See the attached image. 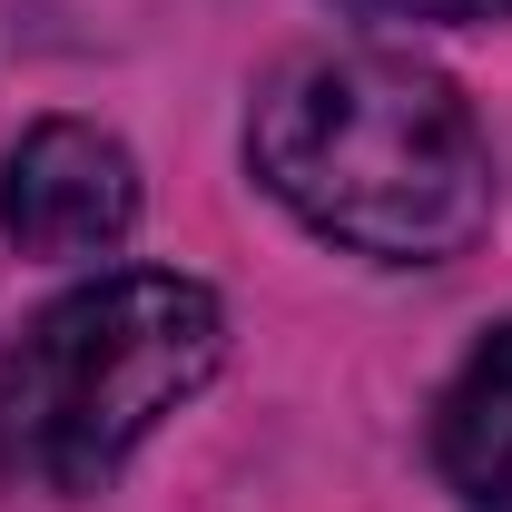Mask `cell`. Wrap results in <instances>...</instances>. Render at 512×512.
Listing matches in <instances>:
<instances>
[{"mask_svg":"<svg viewBox=\"0 0 512 512\" xmlns=\"http://www.w3.org/2000/svg\"><path fill=\"white\" fill-rule=\"evenodd\" d=\"M434 473L473 512H512V325H493L434 404Z\"/></svg>","mask_w":512,"mask_h":512,"instance_id":"4","label":"cell"},{"mask_svg":"<svg viewBox=\"0 0 512 512\" xmlns=\"http://www.w3.org/2000/svg\"><path fill=\"white\" fill-rule=\"evenodd\" d=\"M0 227L40 266H79V256L128 247V227H138V158L89 119H40L0 158Z\"/></svg>","mask_w":512,"mask_h":512,"instance_id":"3","label":"cell"},{"mask_svg":"<svg viewBox=\"0 0 512 512\" xmlns=\"http://www.w3.org/2000/svg\"><path fill=\"white\" fill-rule=\"evenodd\" d=\"M247 168L296 227L375 266H444L493 227V148L414 50H306L247 109Z\"/></svg>","mask_w":512,"mask_h":512,"instance_id":"1","label":"cell"},{"mask_svg":"<svg viewBox=\"0 0 512 512\" xmlns=\"http://www.w3.org/2000/svg\"><path fill=\"white\" fill-rule=\"evenodd\" d=\"M217 365H227V306L197 276L128 266L69 286L0 355V483L60 503L109 493L128 453L178 404H197Z\"/></svg>","mask_w":512,"mask_h":512,"instance_id":"2","label":"cell"},{"mask_svg":"<svg viewBox=\"0 0 512 512\" xmlns=\"http://www.w3.org/2000/svg\"><path fill=\"white\" fill-rule=\"evenodd\" d=\"M384 20H512V0H355Z\"/></svg>","mask_w":512,"mask_h":512,"instance_id":"5","label":"cell"}]
</instances>
